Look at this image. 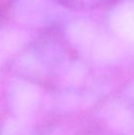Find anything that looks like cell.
<instances>
[{"mask_svg":"<svg viewBox=\"0 0 134 135\" xmlns=\"http://www.w3.org/2000/svg\"><path fill=\"white\" fill-rule=\"evenodd\" d=\"M117 0H56L62 7L79 11L93 10L107 7Z\"/></svg>","mask_w":134,"mask_h":135,"instance_id":"6da1fadb","label":"cell"}]
</instances>
